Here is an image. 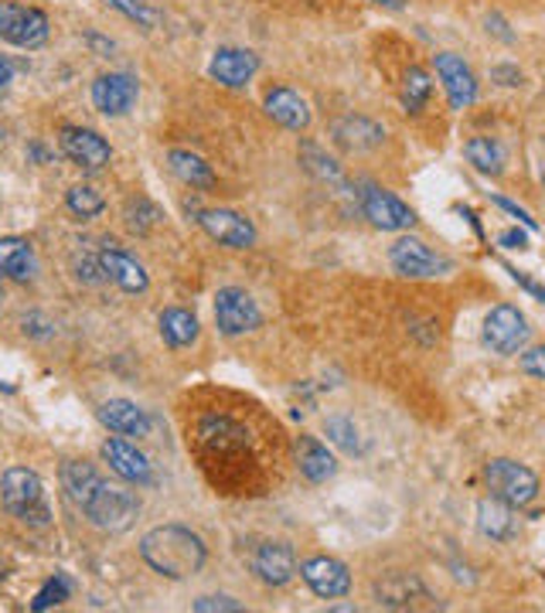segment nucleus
Masks as SVG:
<instances>
[{"mask_svg": "<svg viewBox=\"0 0 545 613\" xmlns=\"http://www.w3.org/2000/svg\"><path fill=\"white\" fill-rule=\"evenodd\" d=\"M4 576H8V566H4V563H0V580H4Z\"/></svg>", "mask_w": 545, "mask_h": 613, "instance_id": "obj_47", "label": "nucleus"}, {"mask_svg": "<svg viewBox=\"0 0 545 613\" xmlns=\"http://www.w3.org/2000/svg\"><path fill=\"white\" fill-rule=\"evenodd\" d=\"M109 8H117L120 14H127L130 21H137L140 28H157L160 14L147 4V0H106Z\"/></svg>", "mask_w": 545, "mask_h": 613, "instance_id": "obj_34", "label": "nucleus"}, {"mask_svg": "<svg viewBox=\"0 0 545 613\" xmlns=\"http://www.w3.org/2000/svg\"><path fill=\"white\" fill-rule=\"evenodd\" d=\"M215 324L222 334H229V338H239V334L256 330L262 324V314L246 290L226 287L215 294Z\"/></svg>", "mask_w": 545, "mask_h": 613, "instance_id": "obj_8", "label": "nucleus"}, {"mask_svg": "<svg viewBox=\"0 0 545 613\" xmlns=\"http://www.w3.org/2000/svg\"><path fill=\"white\" fill-rule=\"evenodd\" d=\"M464 154H467V160L477 167L480 175L498 178V175L505 171V150H502L498 140H490V137H474V140H467Z\"/></svg>", "mask_w": 545, "mask_h": 613, "instance_id": "obj_29", "label": "nucleus"}, {"mask_svg": "<svg viewBox=\"0 0 545 613\" xmlns=\"http://www.w3.org/2000/svg\"><path fill=\"white\" fill-rule=\"evenodd\" d=\"M157 218H160V211H157L147 198H137V201H130V205H127V229H130V233H137V236L150 233Z\"/></svg>", "mask_w": 545, "mask_h": 613, "instance_id": "obj_35", "label": "nucleus"}, {"mask_svg": "<svg viewBox=\"0 0 545 613\" xmlns=\"http://www.w3.org/2000/svg\"><path fill=\"white\" fill-rule=\"evenodd\" d=\"M99 263H102L106 280H113V284H117L120 290H127V294H143V290L150 287L147 269H143L133 256H127L123 249H117V243H106V246H102Z\"/></svg>", "mask_w": 545, "mask_h": 613, "instance_id": "obj_16", "label": "nucleus"}, {"mask_svg": "<svg viewBox=\"0 0 545 613\" xmlns=\"http://www.w3.org/2000/svg\"><path fill=\"white\" fill-rule=\"evenodd\" d=\"M66 205H69V211L76 215V218H96L102 208H106V201H102V195L92 188V185H76V188H69V195H66Z\"/></svg>", "mask_w": 545, "mask_h": 613, "instance_id": "obj_33", "label": "nucleus"}, {"mask_svg": "<svg viewBox=\"0 0 545 613\" xmlns=\"http://www.w3.org/2000/svg\"><path fill=\"white\" fill-rule=\"evenodd\" d=\"M433 69H436V76H440L454 109H467L477 99V79H474L470 66L460 59V55H454V51L433 55Z\"/></svg>", "mask_w": 545, "mask_h": 613, "instance_id": "obj_14", "label": "nucleus"}, {"mask_svg": "<svg viewBox=\"0 0 545 613\" xmlns=\"http://www.w3.org/2000/svg\"><path fill=\"white\" fill-rule=\"evenodd\" d=\"M433 92V82H429V72L419 69V66H409L406 69V79H403V109L406 113H419V109L426 106Z\"/></svg>", "mask_w": 545, "mask_h": 613, "instance_id": "obj_31", "label": "nucleus"}, {"mask_svg": "<svg viewBox=\"0 0 545 613\" xmlns=\"http://www.w3.org/2000/svg\"><path fill=\"white\" fill-rule=\"evenodd\" d=\"M505 269L512 273V280H515V284H522V287H525L528 294H535V297H538V300L545 304V290H542L538 284H532V280H528V276H525L522 269H515V266H505Z\"/></svg>", "mask_w": 545, "mask_h": 613, "instance_id": "obj_41", "label": "nucleus"}, {"mask_svg": "<svg viewBox=\"0 0 545 613\" xmlns=\"http://www.w3.org/2000/svg\"><path fill=\"white\" fill-rule=\"evenodd\" d=\"M262 106H266V113L277 120L280 127H287V130H297L300 134V130L310 127V106H307V99L300 92L287 89V86L269 89L266 99H262Z\"/></svg>", "mask_w": 545, "mask_h": 613, "instance_id": "obj_20", "label": "nucleus"}, {"mask_svg": "<svg viewBox=\"0 0 545 613\" xmlns=\"http://www.w3.org/2000/svg\"><path fill=\"white\" fill-rule=\"evenodd\" d=\"M11 76H14V69H11V62L0 55V92H4L8 86H11Z\"/></svg>", "mask_w": 545, "mask_h": 613, "instance_id": "obj_45", "label": "nucleus"}, {"mask_svg": "<svg viewBox=\"0 0 545 613\" xmlns=\"http://www.w3.org/2000/svg\"><path fill=\"white\" fill-rule=\"evenodd\" d=\"M140 555L153 573L168 576V580H188V576L201 573V566L208 560L205 542L185 525L150 528L140 538Z\"/></svg>", "mask_w": 545, "mask_h": 613, "instance_id": "obj_1", "label": "nucleus"}, {"mask_svg": "<svg viewBox=\"0 0 545 613\" xmlns=\"http://www.w3.org/2000/svg\"><path fill=\"white\" fill-rule=\"evenodd\" d=\"M21 327H24V334H31V338H51V334H54V327L41 314H28L21 320Z\"/></svg>", "mask_w": 545, "mask_h": 613, "instance_id": "obj_39", "label": "nucleus"}, {"mask_svg": "<svg viewBox=\"0 0 545 613\" xmlns=\"http://www.w3.org/2000/svg\"><path fill=\"white\" fill-rule=\"evenodd\" d=\"M69 600V583L62 580V576H54V580H48L44 586H41V593L34 596V603H31V610H48V606H59V603H66Z\"/></svg>", "mask_w": 545, "mask_h": 613, "instance_id": "obj_36", "label": "nucleus"}, {"mask_svg": "<svg viewBox=\"0 0 545 613\" xmlns=\"http://www.w3.org/2000/svg\"><path fill=\"white\" fill-rule=\"evenodd\" d=\"M195 610L198 613H208V610H232V613H239L242 603H236L232 596H201V600H195Z\"/></svg>", "mask_w": 545, "mask_h": 613, "instance_id": "obj_38", "label": "nucleus"}, {"mask_svg": "<svg viewBox=\"0 0 545 613\" xmlns=\"http://www.w3.org/2000/svg\"><path fill=\"white\" fill-rule=\"evenodd\" d=\"M371 4H378V8H389V11H403V8H406V0H371Z\"/></svg>", "mask_w": 545, "mask_h": 613, "instance_id": "obj_46", "label": "nucleus"}, {"mask_svg": "<svg viewBox=\"0 0 545 613\" xmlns=\"http://www.w3.org/2000/svg\"><path fill=\"white\" fill-rule=\"evenodd\" d=\"M198 226L215 243H222L229 249H249V246H256V226H252L246 215H239L232 208H205V211H198Z\"/></svg>", "mask_w": 545, "mask_h": 613, "instance_id": "obj_10", "label": "nucleus"}, {"mask_svg": "<svg viewBox=\"0 0 545 613\" xmlns=\"http://www.w3.org/2000/svg\"><path fill=\"white\" fill-rule=\"evenodd\" d=\"M477 528L480 535H487L490 542H508L518 532V518H515V505L502 497H480L477 501Z\"/></svg>", "mask_w": 545, "mask_h": 613, "instance_id": "obj_22", "label": "nucleus"}, {"mask_svg": "<svg viewBox=\"0 0 545 613\" xmlns=\"http://www.w3.org/2000/svg\"><path fill=\"white\" fill-rule=\"evenodd\" d=\"M0 307H4V287H0Z\"/></svg>", "mask_w": 545, "mask_h": 613, "instance_id": "obj_48", "label": "nucleus"}, {"mask_svg": "<svg viewBox=\"0 0 545 613\" xmlns=\"http://www.w3.org/2000/svg\"><path fill=\"white\" fill-rule=\"evenodd\" d=\"M79 512H86V518L96 525V528H106V532H127L140 512V501L133 491L127 487H117L109 481H99L89 497L79 505Z\"/></svg>", "mask_w": 545, "mask_h": 613, "instance_id": "obj_3", "label": "nucleus"}, {"mask_svg": "<svg viewBox=\"0 0 545 613\" xmlns=\"http://www.w3.org/2000/svg\"><path fill=\"white\" fill-rule=\"evenodd\" d=\"M484 481L490 487V494L508 501L515 508H525L538 497V477L518 464V461H508V457H495L487 467H484Z\"/></svg>", "mask_w": 545, "mask_h": 613, "instance_id": "obj_4", "label": "nucleus"}, {"mask_svg": "<svg viewBox=\"0 0 545 613\" xmlns=\"http://www.w3.org/2000/svg\"><path fill=\"white\" fill-rule=\"evenodd\" d=\"M300 164H304V171H307V175H314L317 181L345 188V171H341V164H338L335 157H327L320 147H314V144H300Z\"/></svg>", "mask_w": 545, "mask_h": 613, "instance_id": "obj_30", "label": "nucleus"}, {"mask_svg": "<svg viewBox=\"0 0 545 613\" xmlns=\"http://www.w3.org/2000/svg\"><path fill=\"white\" fill-rule=\"evenodd\" d=\"M495 205H498V208H505L508 215H515L518 221H525V226H528V229H535V221L528 218V211H522V208H518V205H512L508 198H495Z\"/></svg>", "mask_w": 545, "mask_h": 613, "instance_id": "obj_44", "label": "nucleus"}, {"mask_svg": "<svg viewBox=\"0 0 545 613\" xmlns=\"http://www.w3.org/2000/svg\"><path fill=\"white\" fill-rule=\"evenodd\" d=\"M102 461L109 464V471L120 474L130 484H153V467L150 461L127 439H106L102 443Z\"/></svg>", "mask_w": 545, "mask_h": 613, "instance_id": "obj_19", "label": "nucleus"}, {"mask_svg": "<svg viewBox=\"0 0 545 613\" xmlns=\"http://www.w3.org/2000/svg\"><path fill=\"white\" fill-rule=\"evenodd\" d=\"M297 471L310 484H324V481H331L338 474V461L317 436L304 433V436H297Z\"/></svg>", "mask_w": 545, "mask_h": 613, "instance_id": "obj_23", "label": "nucleus"}, {"mask_svg": "<svg viewBox=\"0 0 545 613\" xmlns=\"http://www.w3.org/2000/svg\"><path fill=\"white\" fill-rule=\"evenodd\" d=\"M375 600H378V606H386V610H416V606H429L433 596L416 576L393 573V576L375 583Z\"/></svg>", "mask_w": 545, "mask_h": 613, "instance_id": "obj_17", "label": "nucleus"}, {"mask_svg": "<svg viewBox=\"0 0 545 613\" xmlns=\"http://www.w3.org/2000/svg\"><path fill=\"white\" fill-rule=\"evenodd\" d=\"M252 573L266 586H287L297 576V555L287 542H262L252 552Z\"/></svg>", "mask_w": 545, "mask_h": 613, "instance_id": "obj_15", "label": "nucleus"}, {"mask_svg": "<svg viewBox=\"0 0 545 613\" xmlns=\"http://www.w3.org/2000/svg\"><path fill=\"white\" fill-rule=\"evenodd\" d=\"M99 419L113 433H120V436H147L150 433V416L137 403H130V399L102 403L99 406Z\"/></svg>", "mask_w": 545, "mask_h": 613, "instance_id": "obj_25", "label": "nucleus"}, {"mask_svg": "<svg viewBox=\"0 0 545 613\" xmlns=\"http://www.w3.org/2000/svg\"><path fill=\"white\" fill-rule=\"evenodd\" d=\"M59 147L76 167H82V171H102L109 157H113L109 144L96 130H86V127H66L59 134Z\"/></svg>", "mask_w": 545, "mask_h": 613, "instance_id": "obj_12", "label": "nucleus"}, {"mask_svg": "<svg viewBox=\"0 0 545 613\" xmlns=\"http://www.w3.org/2000/svg\"><path fill=\"white\" fill-rule=\"evenodd\" d=\"M480 338L495 355H518L528 345V320L518 307L498 304V307L487 310Z\"/></svg>", "mask_w": 545, "mask_h": 613, "instance_id": "obj_5", "label": "nucleus"}, {"mask_svg": "<svg viewBox=\"0 0 545 613\" xmlns=\"http://www.w3.org/2000/svg\"><path fill=\"white\" fill-rule=\"evenodd\" d=\"M137 96H140V86L127 72H109V76H99L92 82V106L99 109L102 117H123V113H130Z\"/></svg>", "mask_w": 545, "mask_h": 613, "instance_id": "obj_13", "label": "nucleus"}, {"mask_svg": "<svg viewBox=\"0 0 545 613\" xmlns=\"http://www.w3.org/2000/svg\"><path fill=\"white\" fill-rule=\"evenodd\" d=\"M208 72H211V79H218L229 89H242L259 72V59L249 48H218L211 55Z\"/></svg>", "mask_w": 545, "mask_h": 613, "instance_id": "obj_18", "label": "nucleus"}, {"mask_svg": "<svg viewBox=\"0 0 545 613\" xmlns=\"http://www.w3.org/2000/svg\"><path fill=\"white\" fill-rule=\"evenodd\" d=\"M487 31H495V34H498L502 41H508V45L515 41V31H508V24H505L498 14H490V18H487Z\"/></svg>", "mask_w": 545, "mask_h": 613, "instance_id": "obj_43", "label": "nucleus"}, {"mask_svg": "<svg viewBox=\"0 0 545 613\" xmlns=\"http://www.w3.org/2000/svg\"><path fill=\"white\" fill-rule=\"evenodd\" d=\"M168 160H171V171H175L185 185H191V188H211V185H215L211 164H205L198 154H191V150H171Z\"/></svg>", "mask_w": 545, "mask_h": 613, "instance_id": "obj_28", "label": "nucleus"}, {"mask_svg": "<svg viewBox=\"0 0 545 613\" xmlns=\"http://www.w3.org/2000/svg\"><path fill=\"white\" fill-rule=\"evenodd\" d=\"M389 263L399 276H409V280H433V276H444L454 269L447 256H436L423 239H413V236H403L389 249Z\"/></svg>", "mask_w": 545, "mask_h": 613, "instance_id": "obj_7", "label": "nucleus"}, {"mask_svg": "<svg viewBox=\"0 0 545 613\" xmlns=\"http://www.w3.org/2000/svg\"><path fill=\"white\" fill-rule=\"evenodd\" d=\"M358 205H361V215L371 221L375 229L382 233H403V229H413L416 226V211L399 201L393 191L386 188H378V185H361L355 191Z\"/></svg>", "mask_w": 545, "mask_h": 613, "instance_id": "obj_6", "label": "nucleus"}, {"mask_svg": "<svg viewBox=\"0 0 545 613\" xmlns=\"http://www.w3.org/2000/svg\"><path fill=\"white\" fill-rule=\"evenodd\" d=\"M518 365H522V372H525V375H532V378H542V382H545V345L522 352Z\"/></svg>", "mask_w": 545, "mask_h": 613, "instance_id": "obj_37", "label": "nucleus"}, {"mask_svg": "<svg viewBox=\"0 0 545 613\" xmlns=\"http://www.w3.org/2000/svg\"><path fill=\"white\" fill-rule=\"evenodd\" d=\"M324 433L327 439L335 443V447H341L345 454H361L365 451V443L358 436V426L348 419V416H327L324 419Z\"/></svg>", "mask_w": 545, "mask_h": 613, "instance_id": "obj_32", "label": "nucleus"}, {"mask_svg": "<svg viewBox=\"0 0 545 613\" xmlns=\"http://www.w3.org/2000/svg\"><path fill=\"white\" fill-rule=\"evenodd\" d=\"M0 140H4V130H0Z\"/></svg>", "mask_w": 545, "mask_h": 613, "instance_id": "obj_49", "label": "nucleus"}, {"mask_svg": "<svg viewBox=\"0 0 545 613\" xmlns=\"http://www.w3.org/2000/svg\"><path fill=\"white\" fill-rule=\"evenodd\" d=\"M160 338L171 348H188L198 338V317L181 307H168L160 314Z\"/></svg>", "mask_w": 545, "mask_h": 613, "instance_id": "obj_27", "label": "nucleus"}, {"mask_svg": "<svg viewBox=\"0 0 545 613\" xmlns=\"http://www.w3.org/2000/svg\"><path fill=\"white\" fill-rule=\"evenodd\" d=\"M0 273L11 276L14 284L34 280V249L28 239H18V236L0 239Z\"/></svg>", "mask_w": 545, "mask_h": 613, "instance_id": "obj_26", "label": "nucleus"}, {"mask_svg": "<svg viewBox=\"0 0 545 613\" xmlns=\"http://www.w3.org/2000/svg\"><path fill=\"white\" fill-rule=\"evenodd\" d=\"M198 436H201L205 447L215 451V454L242 451L246 443H249V433H246L236 419H229V416H205V419L198 423Z\"/></svg>", "mask_w": 545, "mask_h": 613, "instance_id": "obj_24", "label": "nucleus"}, {"mask_svg": "<svg viewBox=\"0 0 545 613\" xmlns=\"http://www.w3.org/2000/svg\"><path fill=\"white\" fill-rule=\"evenodd\" d=\"M304 583L320 596V600H341L351 593V573L341 560H331V555H314L300 566Z\"/></svg>", "mask_w": 545, "mask_h": 613, "instance_id": "obj_11", "label": "nucleus"}, {"mask_svg": "<svg viewBox=\"0 0 545 613\" xmlns=\"http://www.w3.org/2000/svg\"><path fill=\"white\" fill-rule=\"evenodd\" d=\"M0 38L18 48H41L48 41V18L38 8L0 4Z\"/></svg>", "mask_w": 545, "mask_h": 613, "instance_id": "obj_9", "label": "nucleus"}, {"mask_svg": "<svg viewBox=\"0 0 545 613\" xmlns=\"http://www.w3.org/2000/svg\"><path fill=\"white\" fill-rule=\"evenodd\" d=\"M331 137L341 150L348 154H365V150H375L382 147V140H386V130H382L375 120L368 117H341L335 127H331Z\"/></svg>", "mask_w": 545, "mask_h": 613, "instance_id": "obj_21", "label": "nucleus"}, {"mask_svg": "<svg viewBox=\"0 0 545 613\" xmlns=\"http://www.w3.org/2000/svg\"><path fill=\"white\" fill-rule=\"evenodd\" d=\"M490 76H495V82H502V86H522V69L508 66V62L495 66V69H490Z\"/></svg>", "mask_w": 545, "mask_h": 613, "instance_id": "obj_40", "label": "nucleus"}, {"mask_svg": "<svg viewBox=\"0 0 545 613\" xmlns=\"http://www.w3.org/2000/svg\"><path fill=\"white\" fill-rule=\"evenodd\" d=\"M0 497H4V508L24 522V525H38L44 528L51 512H48V501H44V484L34 471L28 467H11L0 477Z\"/></svg>", "mask_w": 545, "mask_h": 613, "instance_id": "obj_2", "label": "nucleus"}, {"mask_svg": "<svg viewBox=\"0 0 545 613\" xmlns=\"http://www.w3.org/2000/svg\"><path fill=\"white\" fill-rule=\"evenodd\" d=\"M505 249H528V236L525 233H518V229H508V233H502V239H498Z\"/></svg>", "mask_w": 545, "mask_h": 613, "instance_id": "obj_42", "label": "nucleus"}]
</instances>
